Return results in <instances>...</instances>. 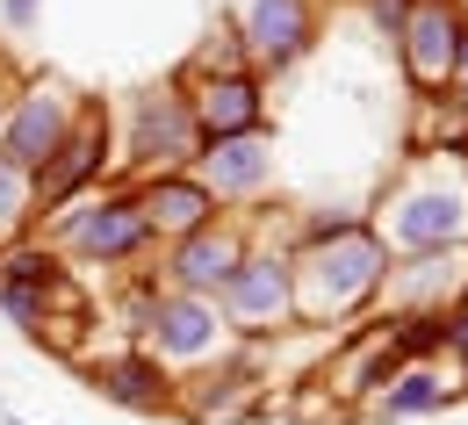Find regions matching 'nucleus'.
Listing matches in <instances>:
<instances>
[{
    "label": "nucleus",
    "instance_id": "nucleus-1",
    "mask_svg": "<svg viewBox=\"0 0 468 425\" xmlns=\"http://www.w3.org/2000/svg\"><path fill=\"white\" fill-rule=\"evenodd\" d=\"M382 274H389V245L375 239V224L367 217H324L289 252L295 317L339 324V317H353V310H367L382 296Z\"/></svg>",
    "mask_w": 468,
    "mask_h": 425
},
{
    "label": "nucleus",
    "instance_id": "nucleus-2",
    "mask_svg": "<svg viewBox=\"0 0 468 425\" xmlns=\"http://www.w3.org/2000/svg\"><path fill=\"white\" fill-rule=\"evenodd\" d=\"M58 224H51V252H72V260H87V267H122V260H137L144 245H152V224H144V209H137V195L130 187H94V195H80V202H65L51 209Z\"/></svg>",
    "mask_w": 468,
    "mask_h": 425
},
{
    "label": "nucleus",
    "instance_id": "nucleus-3",
    "mask_svg": "<svg viewBox=\"0 0 468 425\" xmlns=\"http://www.w3.org/2000/svg\"><path fill=\"white\" fill-rule=\"evenodd\" d=\"M195 152H202V130L187 116V94H180V87H144V94L130 101V130H122L116 159L137 181H152V174H187Z\"/></svg>",
    "mask_w": 468,
    "mask_h": 425
},
{
    "label": "nucleus",
    "instance_id": "nucleus-4",
    "mask_svg": "<svg viewBox=\"0 0 468 425\" xmlns=\"http://www.w3.org/2000/svg\"><path fill=\"white\" fill-rule=\"evenodd\" d=\"M217 317H224V332H238V339H267V332H289V324H295L289 252H274V245H245L238 274L224 282V296H217Z\"/></svg>",
    "mask_w": 468,
    "mask_h": 425
},
{
    "label": "nucleus",
    "instance_id": "nucleus-5",
    "mask_svg": "<svg viewBox=\"0 0 468 425\" xmlns=\"http://www.w3.org/2000/svg\"><path fill=\"white\" fill-rule=\"evenodd\" d=\"M382 245H404V252H447L468 245V187L462 181H418L389 195V217L375 224Z\"/></svg>",
    "mask_w": 468,
    "mask_h": 425
},
{
    "label": "nucleus",
    "instance_id": "nucleus-6",
    "mask_svg": "<svg viewBox=\"0 0 468 425\" xmlns=\"http://www.w3.org/2000/svg\"><path fill=\"white\" fill-rule=\"evenodd\" d=\"M180 94H187V116L202 130V144L267 130V94H260V72L252 65H195L180 80Z\"/></svg>",
    "mask_w": 468,
    "mask_h": 425
},
{
    "label": "nucleus",
    "instance_id": "nucleus-7",
    "mask_svg": "<svg viewBox=\"0 0 468 425\" xmlns=\"http://www.w3.org/2000/svg\"><path fill=\"white\" fill-rule=\"evenodd\" d=\"M137 332H144V354L166 367V361H209L231 332H224V317L217 303H202V296H180V289H159L152 282V296L137 310Z\"/></svg>",
    "mask_w": 468,
    "mask_h": 425
},
{
    "label": "nucleus",
    "instance_id": "nucleus-8",
    "mask_svg": "<svg viewBox=\"0 0 468 425\" xmlns=\"http://www.w3.org/2000/svg\"><path fill=\"white\" fill-rule=\"evenodd\" d=\"M109 116L94 109V101H80V116L72 130L58 137V152L37 166V209H65V202H80V195H94L101 174H109Z\"/></svg>",
    "mask_w": 468,
    "mask_h": 425
},
{
    "label": "nucleus",
    "instance_id": "nucleus-9",
    "mask_svg": "<svg viewBox=\"0 0 468 425\" xmlns=\"http://www.w3.org/2000/svg\"><path fill=\"white\" fill-rule=\"evenodd\" d=\"M80 116V101L65 94L58 80H29L22 94H7V109H0V159H15L22 174H37L51 152H58V137L72 130Z\"/></svg>",
    "mask_w": 468,
    "mask_h": 425
},
{
    "label": "nucleus",
    "instance_id": "nucleus-10",
    "mask_svg": "<svg viewBox=\"0 0 468 425\" xmlns=\"http://www.w3.org/2000/svg\"><path fill=\"white\" fill-rule=\"evenodd\" d=\"M462 37H468V15L454 7V0H410L404 29H397V51H404V72H410V87H418L425 101L447 94Z\"/></svg>",
    "mask_w": 468,
    "mask_h": 425
},
{
    "label": "nucleus",
    "instance_id": "nucleus-11",
    "mask_svg": "<svg viewBox=\"0 0 468 425\" xmlns=\"http://www.w3.org/2000/svg\"><path fill=\"white\" fill-rule=\"evenodd\" d=\"M238 260H245V231H238L231 217H217V224H202V231H187V239L166 245L159 282H166V289H180V296L217 303V296H224V282L238 274Z\"/></svg>",
    "mask_w": 468,
    "mask_h": 425
},
{
    "label": "nucleus",
    "instance_id": "nucleus-12",
    "mask_svg": "<svg viewBox=\"0 0 468 425\" xmlns=\"http://www.w3.org/2000/svg\"><path fill=\"white\" fill-rule=\"evenodd\" d=\"M310 44H317V7L310 0H245L238 51L252 58V72H289Z\"/></svg>",
    "mask_w": 468,
    "mask_h": 425
},
{
    "label": "nucleus",
    "instance_id": "nucleus-13",
    "mask_svg": "<svg viewBox=\"0 0 468 425\" xmlns=\"http://www.w3.org/2000/svg\"><path fill=\"white\" fill-rule=\"evenodd\" d=\"M195 181L209 187V202L224 209V202H260L267 181H274V144H267V130H252V137H217V144H202L195 152V166H187Z\"/></svg>",
    "mask_w": 468,
    "mask_h": 425
},
{
    "label": "nucleus",
    "instance_id": "nucleus-14",
    "mask_svg": "<svg viewBox=\"0 0 468 425\" xmlns=\"http://www.w3.org/2000/svg\"><path fill=\"white\" fill-rule=\"evenodd\" d=\"M130 195H137L152 239H166V245L202 231V224H217V202H209V187L195 181V174H152V181H137Z\"/></svg>",
    "mask_w": 468,
    "mask_h": 425
},
{
    "label": "nucleus",
    "instance_id": "nucleus-15",
    "mask_svg": "<svg viewBox=\"0 0 468 425\" xmlns=\"http://www.w3.org/2000/svg\"><path fill=\"white\" fill-rule=\"evenodd\" d=\"M87 375H94V389H101L109 404H122V411H174V375L152 361V354H101Z\"/></svg>",
    "mask_w": 468,
    "mask_h": 425
},
{
    "label": "nucleus",
    "instance_id": "nucleus-16",
    "mask_svg": "<svg viewBox=\"0 0 468 425\" xmlns=\"http://www.w3.org/2000/svg\"><path fill=\"white\" fill-rule=\"evenodd\" d=\"M447 397H454L447 367L440 361H410V367H397L389 389H375V411H382V419H418V411H440Z\"/></svg>",
    "mask_w": 468,
    "mask_h": 425
},
{
    "label": "nucleus",
    "instance_id": "nucleus-17",
    "mask_svg": "<svg viewBox=\"0 0 468 425\" xmlns=\"http://www.w3.org/2000/svg\"><path fill=\"white\" fill-rule=\"evenodd\" d=\"M37 224V174H22L15 159H0V245L29 239Z\"/></svg>",
    "mask_w": 468,
    "mask_h": 425
},
{
    "label": "nucleus",
    "instance_id": "nucleus-18",
    "mask_svg": "<svg viewBox=\"0 0 468 425\" xmlns=\"http://www.w3.org/2000/svg\"><path fill=\"white\" fill-rule=\"evenodd\" d=\"M58 296H65V289H37V282H7V274H0V310H7L22 332H44Z\"/></svg>",
    "mask_w": 468,
    "mask_h": 425
},
{
    "label": "nucleus",
    "instance_id": "nucleus-19",
    "mask_svg": "<svg viewBox=\"0 0 468 425\" xmlns=\"http://www.w3.org/2000/svg\"><path fill=\"white\" fill-rule=\"evenodd\" d=\"M367 15H375V29H382V37H397V29H404V15H410V0H367Z\"/></svg>",
    "mask_w": 468,
    "mask_h": 425
},
{
    "label": "nucleus",
    "instance_id": "nucleus-20",
    "mask_svg": "<svg viewBox=\"0 0 468 425\" xmlns=\"http://www.w3.org/2000/svg\"><path fill=\"white\" fill-rule=\"evenodd\" d=\"M447 354L468 367V310H447Z\"/></svg>",
    "mask_w": 468,
    "mask_h": 425
},
{
    "label": "nucleus",
    "instance_id": "nucleus-21",
    "mask_svg": "<svg viewBox=\"0 0 468 425\" xmlns=\"http://www.w3.org/2000/svg\"><path fill=\"white\" fill-rule=\"evenodd\" d=\"M0 22H7V29H29V22H37V0H0Z\"/></svg>",
    "mask_w": 468,
    "mask_h": 425
},
{
    "label": "nucleus",
    "instance_id": "nucleus-22",
    "mask_svg": "<svg viewBox=\"0 0 468 425\" xmlns=\"http://www.w3.org/2000/svg\"><path fill=\"white\" fill-rule=\"evenodd\" d=\"M447 94L468 101V37H462V51H454V80H447Z\"/></svg>",
    "mask_w": 468,
    "mask_h": 425
},
{
    "label": "nucleus",
    "instance_id": "nucleus-23",
    "mask_svg": "<svg viewBox=\"0 0 468 425\" xmlns=\"http://www.w3.org/2000/svg\"><path fill=\"white\" fill-rule=\"evenodd\" d=\"M454 310H468V282H462V303H454Z\"/></svg>",
    "mask_w": 468,
    "mask_h": 425
},
{
    "label": "nucleus",
    "instance_id": "nucleus-24",
    "mask_svg": "<svg viewBox=\"0 0 468 425\" xmlns=\"http://www.w3.org/2000/svg\"><path fill=\"white\" fill-rule=\"evenodd\" d=\"M0 109H7V94H0Z\"/></svg>",
    "mask_w": 468,
    "mask_h": 425
},
{
    "label": "nucleus",
    "instance_id": "nucleus-25",
    "mask_svg": "<svg viewBox=\"0 0 468 425\" xmlns=\"http://www.w3.org/2000/svg\"><path fill=\"white\" fill-rule=\"evenodd\" d=\"M15 425H22V419H15Z\"/></svg>",
    "mask_w": 468,
    "mask_h": 425
}]
</instances>
